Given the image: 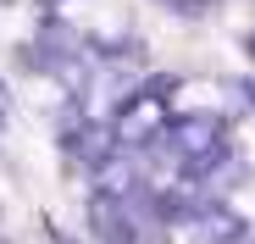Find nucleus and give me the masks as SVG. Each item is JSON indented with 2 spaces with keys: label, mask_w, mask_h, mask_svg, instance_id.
Segmentation results:
<instances>
[{
  "label": "nucleus",
  "mask_w": 255,
  "mask_h": 244,
  "mask_svg": "<svg viewBox=\"0 0 255 244\" xmlns=\"http://www.w3.org/2000/svg\"><path fill=\"white\" fill-rule=\"evenodd\" d=\"M161 133H166V100H161V95H139V100H128L122 117L111 122V139L128 144V150H144V144H155Z\"/></svg>",
  "instance_id": "f257e3e1"
},
{
  "label": "nucleus",
  "mask_w": 255,
  "mask_h": 244,
  "mask_svg": "<svg viewBox=\"0 0 255 244\" xmlns=\"http://www.w3.org/2000/svg\"><path fill=\"white\" fill-rule=\"evenodd\" d=\"M95 233H100L106 244H139V233H133V217H128V200L95 194Z\"/></svg>",
  "instance_id": "f03ea898"
},
{
  "label": "nucleus",
  "mask_w": 255,
  "mask_h": 244,
  "mask_svg": "<svg viewBox=\"0 0 255 244\" xmlns=\"http://www.w3.org/2000/svg\"><path fill=\"white\" fill-rule=\"evenodd\" d=\"M239 233H244V228H239V217H233L228 206H217V200H211V206L189 222V239H194V244H233Z\"/></svg>",
  "instance_id": "7ed1b4c3"
}]
</instances>
